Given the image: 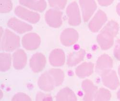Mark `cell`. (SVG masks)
Instances as JSON below:
<instances>
[{
	"instance_id": "obj_8",
	"label": "cell",
	"mask_w": 120,
	"mask_h": 101,
	"mask_svg": "<svg viewBox=\"0 0 120 101\" xmlns=\"http://www.w3.org/2000/svg\"><path fill=\"white\" fill-rule=\"evenodd\" d=\"M7 26L18 34H23L30 31L32 27L15 17H12L7 22Z\"/></svg>"
},
{
	"instance_id": "obj_11",
	"label": "cell",
	"mask_w": 120,
	"mask_h": 101,
	"mask_svg": "<svg viewBox=\"0 0 120 101\" xmlns=\"http://www.w3.org/2000/svg\"><path fill=\"white\" fill-rule=\"evenodd\" d=\"M20 4L33 10L42 12L47 7L45 0H19Z\"/></svg>"
},
{
	"instance_id": "obj_24",
	"label": "cell",
	"mask_w": 120,
	"mask_h": 101,
	"mask_svg": "<svg viewBox=\"0 0 120 101\" xmlns=\"http://www.w3.org/2000/svg\"><path fill=\"white\" fill-rule=\"evenodd\" d=\"M3 92H2V91L1 90V96H0V99H2V97H3Z\"/></svg>"
},
{
	"instance_id": "obj_5",
	"label": "cell",
	"mask_w": 120,
	"mask_h": 101,
	"mask_svg": "<svg viewBox=\"0 0 120 101\" xmlns=\"http://www.w3.org/2000/svg\"><path fill=\"white\" fill-rule=\"evenodd\" d=\"M41 42L39 36L36 33H31L25 34L22 39V44L26 50L32 51L38 48Z\"/></svg>"
},
{
	"instance_id": "obj_19",
	"label": "cell",
	"mask_w": 120,
	"mask_h": 101,
	"mask_svg": "<svg viewBox=\"0 0 120 101\" xmlns=\"http://www.w3.org/2000/svg\"><path fill=\"white\" fill-rule=\"evenodd\" d=\"M0 8L1 13H9L11 11L13 8V4L11 0H1Z\"/></svg>"
},
{
	"instance_id": "obj_1",
	"label": "cell",
	"mask_w": 120,
	"mask_h": 101,
	"mask_svg": "<svg viewBox=\"0 0 120 101\" xmlns=\"http://www.w3.org/2000/svg\"><path fill=\"white\" fill-rule=\"evenodd\" d=\"M20 46V37L10 30L6 29L1 38V49L11 52Z\"/></svg>"
},
{
	"instance_id": "obj_10",
	"label": "cell",
	"mask_w": 120,
	"mask_h": 101,
	"mask_svg": "<svg viewBox=\"0 0 120 101\" xmlns=\"http://www.w3.org/2000/svg\"><path fill=\"white\" fill-rule=\"evenodd\" d=\"M65 61V53L63 50L60 48L53 49L49 56V62L54 67L63 65Z\"/></svg>"
},
{
	"instance_id": "obj_17",
	"label": "cell",
	"mask_w": 120,
	"mask_h": 101,
	"mask_svg": "<svg viewBox=\"0 0 120 101\" xmlns=\"http://www.w3.org/2000/svg\"><path fill=\"white\" fill-rule=\"evenodd\" d=\"M12 58L10 54L2 53L1 54V70L2 72L8 71L10 68Z\"/></svg>"
},
{
	"instance_id": "obj_21",
	"label": "cell",
	"mask_w": 120,
	"mask_h": 101,
	"mask_svg": "<svg viewBox=\"0 0 120 101\" xmlns=\"http://www.w3.org/2000/svg\"><path fill=\"white\" fill-rule=\"evenodd\" d=\"M12 101H31V99L28 95L23 93H18L13 97Z\"/></svg>"
},
{
	"instance_id": "obj_18",
	"label": "cell",
	"mask_w": 120,
	"mask_h": 101,
	"mask_svg": "<svg viewBox=\"0 0 120 101\" xmlns=\"http://www.w3.org/2000/svg\"><path fill=\"white\" fill-rule=\"evenodd\" d=\"M91 65L84 63L78 66L75 69V74L80 78H83L89 75L91 69Z\"/></svg>"
},
{
	"instance_id": "obj_23",
	"label": "cell",
	"mask_w": 120,
	"mask_h": 101,
	"mask_svg": "<svg viewBox=\"0 0 120 101\" xmlns=\"http://www.w3.org/2000/svg\"><path fill=\"white\" fill-rule=\"evenodd\" d=\"M3 33H4V29H3L1 27V38L2 37Z\"/></svg>"
},
{
	"instance_id": "obj_7",
	"label": "cell",
	"mask_w": 120,
	"mask_h": 101,
	"mask_svg": "<svg viewBox=\"0 0 120 101\" xmlns=\"http://www.w3.org/2000/svg\"><path fill=\"white\" fill-rule=\"evenodd\" d=\"M38 84L40 88L47 92L52 90L56 86L54 78L49 71L44 73L39 77Z\"/></svg>"
},
{
	"instance_id": "obj_9",
	"label": "cell",
	"mask_w": 120,
	"mask_h": 101,
	"mask_svg": "<svg viewBox=\"0 0 120 101\" xmlns=\"http://www.w3.org/2000/svg\"><path fill=\"white\" fill-rule=\"evenodd\" d=\"M46 64V57L41 53H37L34 54L30 59V67L36 73L42 71L45 68Z\"/></svg>"
},
{
	"instance_id": "obj_15",
	"label": "cell",
	"mask_w": 120,
	"mask_h": 101,
	"mask_svg": "<svg viewBox=\"0 0 120 101\" xmlns=\"http://www.w3.org/2000/svg\"><path fill=\"white\" fill-rule=\"evenodd\" d=\"M56 101H76L77 98L73 91L68 88H64L58 93Z\"/></svg>"
},
{
	"instance_id": "obj_12",
	"label": "cell",
	"mask_w": 120,
	"mask_h": 101,
	"mask_svg": "<svg viewBox=\"0 0 120 101\" xmlns=\"http://www.w3.org/2000/svg\"><path fill=\"white\" fill-rule=\"evenodd\" d=\"M13 65L16 70L24 68L27 63V55L23 50L19 49L13 54Z\"/></svg>"
},
{
	"instance_id": "obj_16",
	"label": "cell",
	"mask_w": 120,
	"mask_h": 101,
	"mask_svg": "<svg viewBox=\"0 0 120 101\" xmlns=\"http://www.w3.org/2000/svg\"><path fill=\"white\" fill-rule=\"evenodd\" d=\"M49 72L54 78L56 86H59L63 83L64 78V74L62 70L59 69H51Z\"/></svg>"
},
{
	"instance_id": "obj_2",
	"label": "cell",
	"mask_w": 120,
	"mask_h": 101,
	"mask_svg": "<svg viewBox=\"0 0 120 101\" xmlns=\"http://www.w3.org/2000/svg\"><path fill=\"white\" fill-rule=\"evenodd\" d=\"M45 21L47 24L52 28H58L63 24L62 13L56 9H50L45 15Z\"/></svg>"
},
{
	"instance_id": "obj_22",
	"label": "cell",
	"mask_w": 120,
	"mask_h": 101,
	"mask_svg": "<svg viewBox=\"0 0 120 101\" xmlns=\"http://www.w3.org/2000/svg\"><path fill=\"white\" fill-rule=\"evenodd\" d=\"M36 101H52V96L48 94L42 93H38L36 96Z\"/></svg>"
},
{
	"instance_id": "obj_6",
	"label": "cell",
	"mask_w": 120,
	"mask_h": 101,
	"mask_svg": "<svg viewBox=\"0 0 120 101\" xmlns=\"http://www.w3.org/2000/svg\"><path fill=\"white\" fill-rule=\"evenodd\" d=\"M78 39L77 32L72 28H67L64 30L60 36L61 42L65 46L74 45L77 42Z\"/></svg>"
},
{
	"instance_id": "obj_4",
	"label": "cell",
	"mask_w": 120,
	"mask_h": 101,
	"mask_svg": "<svg viewBox=\"0 0 120 101\" xmlns=\"http://www.w3.org/2000/svg\"><path fill=\"white\" fill-rule=\"evenodd\" d=\"M66 12L69 25L76 26L80 24L81 21L80 14L76 2H73L69 4L66 8Z\"/></svg>"
},
{
	"instance_id": "obj_20",
	"label": "cell",
	"mask_w": 120,
	"mask_h": 101,
	"mask_svg": "<svg viewBox=\"0 0 120 101\" xmlns=\"http://www.w3.org/2000/svg\"><path fill=\"white\" fill-rule=\"evenodd\" d=\"M48 2L52 7L60 10L65 8L67 4V0H48Z\"/></svg>"
},
{
	"instance_id": "obj_14",
	"label": "cell",
	"mask_w": 120,
	"mask_h": 101,
	"mask_svg": "<svg viewBox=\"0 0 120 101\" xmlns=\"http://www.w3.org/2000/svg\"><path fill=\"white\" fill-rule=\"evenodd\" d=\"M79 3L81 8L83 18L85 21H86L94 10L93 2L92 0H79Z\"/></svg>"
},
{
	"instance_id": "obj_3",
	"label": "cell",
	"mask_w": 120,
	"mask_h": 101,
	"mask_svg": "<svg viewBox=\"0 0 120 101\" xmlns=\"http://www.w3.org/2000/svg\"><path fill=\"white\" fill-rule=\"evenodd\" d=\"M15 13L19 18L32 24L37 23L40 19V15L38 13L21 6H17L15 8Z\"/></svg>"
},
{
	"instance_id": "obj_13",
	"label": "cell",
	"mask_w": 120,
	"mask_h": 101,
	"mask_svg": "<svg viewBox=\"0 0 120 101\" xmlns=\"http://www.w3.org/2000/svg\"><path fill=\"white\" fill-rule=\"evenodd\" d=\"M85 56V51L83 49L74 51L68 54L67 63L70 67L76 65L83 60Z\"/></svg>"
}]
</instances>
